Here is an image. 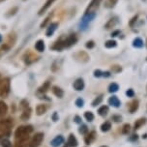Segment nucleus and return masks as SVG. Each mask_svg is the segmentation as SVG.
I'll return each instance as SVG.
<instances>
[{"label":"nucleus","mask_w":147,"mask_h":147,"mask_svg":"<svg viewBox=\"0 0 147 147\" xmlns=\"http://www.w3.org/2000/svg\"><path fill=\"white\" fill-rule=\"evenodd\" d=\"M32 131H33V128L31 125L20 126V127H18L17 130H16V133H15L16 140L29 138V135H30V133H32Z\"/></svg>","instance_id":"f257e3e1"},{"label":"nucleus","mask_w":147,"mask_h":147,"mask_svg":"<svg viewBox=\"0 0 147 147\" xmlns=\"http://www.w3.org/2000/svg\"><path fill=\"white\" fill-rule=\"evenodd\" d=\"M74 88L77 91H81L84 88V81H83L82 78H78L77 80L74 82Z\"/></svg>","instance_id":"1a4fd4ad"},{"label":"nucleus","mask_w":147,"mask_h":147,"mask_svg":"<svg viewBox=\"0 0 147 147\" xmlns=\"http://www.w3.org/2000/svg\"><path fill=\"white\" fill-rule=\"evenodd\" d=\"M52 92H53V94L56 97H58V98H62L63 96H64V92L60 87H57V86H53L52 87Z\"/></svg>","instance_id":"f3484780"},{"label":"nucleus","mask_w":147,"mask_h":147,"mask_svg":"<svg viewBox=\"0 0 147 147\" xmlns=\"http://www.w3.org/2000/svg\"><path fill=\"white\" fill-rule=\"evenodd\" d=\"M63 143H64V138L62 136H57L51 140V145L53 147H59Z\"/></svg>","instance_id":"9d476101"},{"label":"nucleus","mask_w":147,"mask_h":147,"mask_svg":"<svg viewBox=\"0 0 147 147\" xmlns=\"http://www.w3.org/2000/svg\"><path fill=\"white\" fill-rule=\"evenodd\" d=\"M126 95L128 97H130V98H133V97L135 96V91H134L133 89H128V90L126 91Z\"/></svg>","instance_id":"a19ab883"},{"label":"nucleus","mask_w":147,"mask_h":147,"mask_svg":"<svg viewBox=\"0 0 147 147\" xmlns=\"http://www.w3.org/2000/svg\"><path fill=\"white\" fill-rule=\"evenodd\" d=\"M1 145H2V147H12V142L9 140L5 138V140H2Z\"/></svg>","instance_id":"72a5a7b5"},{"label":"nucleus","mask_w":147,"mask_h":147,"mask_svg":"<svg viewBox=\"0 0 147 147\" xmlns=\"http://www.w3.org/2000/svg\"><path fill=\"white\" fill-rule=\"evenodd\" d=\"M51 17H52V14H51V15H49V17H47V18H46V20H45L44 22L41 23V27H42V28L45 27V26H46L47 24H48V22H49V18H51Z\"/></svg>","instance_id":"58836bf2"},{"label":"nucleus","mask_w":147,"mask_h":147,"mask_svg":"<svg viewBox=\"0 0 147 147\" xmlns=\"http://www.w3.org/2000/svg\"><path fill=\"white\" fill-rule=\"evenodd\" d=\"M96 138V133L94 132V131H92V132H90L89 134H87L85 136V143L86 144H91L92 142H93L94 140H95Z\"/></svg>","instance_id":"f8f14e48"},{"label":"nucleus","mask_w":147,"mask_h":147,"mask_svg":"<svg viewBox=\"0 0 147 147\" xmlns=\"http://www.w3.org/2000/svg\"><path fill=\"white\" fill-rule=\"evenodd\" d=\"M11 49V47L9 46V45H7L6 43H5L3 46L0 48V56H2L4 53H6V52L9 51V49Z\"/></svg>","instance_id":"c756f323"},{"label":"nucleus","mask_w":147,"mask_h":147,"mask_svg":"<svg viewBox=\"0 0 147 147\" xmlns=\"http://www.w3.org/2000/svg\"><path fill=\"white\" fill-rule=\"evenodd\" d=\"M146 119L145 118H140V119L136 120V121L135 122V125H134V129L135 130H138V129H140L141 126H142L144 123H145Z\"/></svg>","instance_id":"b1692460"},{"label":"nucleus","mask_w":147,"mask_h":147,"mask_svg":"<svg viewBox=\"0 0 147 147\" xmlns=\"http://www.w3.org/2000/svg\"><path fill=\"white\" fill-rule=\"evenodd\" d=\"M46 110H47V107L45 105H38L36 107V112H37V114L38 115H42V114H44L45 112H46Z\"/></svg>","instance_id":"5701e85b"},{"label":"nucleus","mask_w":147,"mask_h":147,"mask_svg":"<svg viewBox=\"0 0 147 147\" xmlns=\"http://www.w3.org/2000/svg\"><path fill=\"white\" fill-rule=\"evenodd\" d=\"M102 0H91V2L89 3L85 10L84 14H88V13H95V11L99 8L100 4H101Z\"/></svg>","instance_id":"423d86ee"},{"label":"nucleus","mask_w":147,"mask_h":147,"mask_svg":"<svg viewBox=\"0 0 147 147\" xmlns=\"http://www.w3.org/2000/svg\"><path fill=\"white\" fill-rule=\"evenodd\" d=\"M8 107L3 101H0V117H3L7 113Z\"/></svg>","instance_id":"6ab92c4d"},{"label":"nucleus","mask_w":147,"mask_h":147,"mask_svg":"<svg viewBox=\"0 0 147 147\" xmlns=\"http://www.w3.org/2000/svg\"><path fill=\"white\" fill-rule=\"evenodd\" d=\"M101 147H107V146H101Z\"/></svg>","instance_id":"5fc2aeb1"},{"label":"nucleus","mask_w":147,"mask_h":147,"mask_svg":"<svg viewBox=\"0 0 147 147\" xmlns=\"http://www.w3.org/2000/svg\"><path fill=\"white\" fill-rule=\"evenodd\" d=\"M3 1H5V0H0V3H1V2H3Z\"/></svg>","instance_id":"864d4df0"},{"label":"nucleus","mask_w":147,"mask_h":147,"mask_svg":"<svg viewBox=\"0 0 147 147\" xmlns=\"http://www.w3.org/2000/svg\"><path fill=\"white\" fill-rule=\"evenodd\" d=\"M112 120H114L115 122H120L121 121V116H119V115H113V116L111 117Z\"/></svg>","instance_id":"c03bdc74"},{"label":"nucleus","mask_w":147,"mask_h":147,"mask_svg":"<svg viewBox=\"0 0 147 147\" xmlns=\"http://www.w3.org/2000/svg\"><path fill=\"white\" fill-rule=\"evenodd\" d=\"M111 70H112V72L118 73V72H120V71H121L122 69H121V67L118 66V65H114V66H112V67H111Z\"/></svg>","instance_id":"37998d69"},{"label":"nucleus","mask_w":147,"mask_h":147,"mask_svg":"<svg viewBox=\"0 0 147 147\" xmlns=\"http://www.w3.org/2000/svg\"><path fill=\"white\" fill-rule=\"evenodd\" d=\"M131 126L129 125V124H125L124 126H123V130H122V132L123 134H125V135H127V134L130 132V130H131Z\"/></svg>","instance_id":"c9c22d12"},{"label":"nucleus","mask_w":147,"mask_h":147,"mask_svg":"<svg viewBox=\"0 0 147 147\" xmlns=\"http://www.w3.org/2000/svg\"><path fill=\"white\" fill-rule=\"evenodd\" d=\"M57 27H58V23L57 22H52L51 24H49L48 26V29L46 31V35L47 37H51L53 35V33L55 32V30L57 29Z\"/></svg>","instance_id":"6e6552de"},{"label":"nucleus","mask_w":147,"mask_h":147,"mask_svg":"<svg viewBox=\"0 0 147 147\" xmlns=\"http://www.w3.org/2000/svg\"><path fill=\"white\" fill-rule=\"evenodd\" d=\"M18 7H15V8H13L12 10H10L9 13H7V17L8 18H10V17H12V16H14L17 14V12H18Z\"/></svg>","instance_id":"f704fd0d"},{"label":"nucleus","mask_w":147,"mask_h":147,"mask_svg":"<svg viewBox=\"0 0 147 147\" xmlns=\"http://www.w3.org/2000/svg\"><path fill=\"white\" fill-rule=\"evenodd\" d=\"M138 138V135H133V136H132V138H131V140H136Z\"/></svg>","instance_id":"8fccbe9b"},{"label":"nucleus","mask_w":147,"mask_h":147,"mask_svg":"<svg viewBox=\"0 0 147 147\" xmlns=\"http://www.w3.org/2000/svg\"><path fill=\"white\" fill-rule=\"evenodd\" d=\"M136 18H138V16H135V17L133 18L132 22H130V25H131V26H133V22H136Z\"/></svg>","instance_id":"3c124183"},{"label":"nucleus","mask_w":147,"mask_h":147,"mask_svg":"<svg viewBox=\"0 0 147 147\" xmlns=\"http://www.w3.org/2000/svg\"><path fill=\"white\" fill-rule=\"evenodd\" d=\"M75 56L77 57V58H80V61H81V62H86V61H88V59H89L87 53H86V52H84V51L78 52V53L76 54Z\"/></svg>","instance_id":"2eb2a0df"},{"label":"nucleus","mask_w":147,"mask_h":147,"mask_svg":"<svg viewBox=\"0 0 147 147\" xmlns=\"http://www.w3.org/2000/svg\"><path fill=\"white\" fill-rule=\"evenodd\" d=\"M85 47H86V48H87V49H93L94 47H95V43H94L93 41H88L87 43H86Z\"/></svg>","instance_id":"ea45409f"},{"label":"nucleus","mask_w":147,"mask_h":147,"mask_svg":"<svg viewBox=\"0 0 147 147\" xmlns=\"http://www.w3.org/2000/svg\"><path fill=\"white\" fill-rule=\"evenodd\" d=\"M60 42H61V45H62V48L64 49L65 48H70L71 46L75 45L76 43L78 42V37L76 34H71L66 38H61L59 39Z\"/></svg>","instance_id":"20e7f679"},{"label":"nucleus","mask_w":147,"mask_h":147,"mask_svg":"<svg viewBox=\"0 0 147 147\" xmlns=\"http://www.w3.org/2000/svg\"><path fill=\"white\" fill-rule=\"evenodd\" d=\"M94 77H95V78L103 77V72H102L101 70H95V71H94Z\"/></svg>","instance_id":"79ce46f5"},{"label":"nucleus","mask_w":147,"mask_h":147,"mask_svg":"<svg viewBox=\"0 0 147 147\" xmlns=\"http://www.w3.org/2000/svg\"><path fill=\"white\" fill-rule=\"evenodd\" d=\"M49 86H51V82H49V81H46V82L39 88L38 92L39 93H46V92L49 89Z\"/></svg>","instance_id":"aec40b11"},{"label":"nucleus","mask_w":147,"mask_h":147,"mask_svg":"<svg viewBox=\"0 0 147 147\" xmlns=\"http://www.w3.org/2000/svg\"><path fill=\"white\" fill-rule=\"evenodd\" d=\"M31 115V109L29 107H26L25 109H23V112L22 114V120H27Z\"/></svg>","instance_id":"4be33fe9"},{"label":"nucleus","mask_w":147,"mask_h":147,"mask_svg":"<svg viewBox=\"0 0 147 147\" xmlns=\"http://www.w3.org/2000/svg\"><path fill=\"white\" fill-rule=\"evenodd\" d=\"M12 121H11V119H6V120H4V121H2L1 122V128H3V129H9L10 127H11V125H12Z\"/></svg>","instance_id":"7c9ffc66"},{"label":"nucleus","mask_w":147,"mask_h":147,"mask_svg":"<svg viewBox=\"0 0 147 147\" xmlns=\"http://www.w3.org/2000/svg\"><path fill=\"white\" fill-rule=\"evenodd\" d=\"M54 1H55V0H47L46 3H45V4L43 5V6H42L41 9L39 10L38 15H39V16H42L43 14H45V13H46V12L49 9V7H51V5L54 3Z\"/></svg>","instance_id":"0eeeda50"},{"label":"nucleus","mask_w":147,"mask_h":147,"mask_svg":"<svg viewBox=\"0 0 147 147\" xmlns=\"http://www.w3.org/2000/svg\"><path fill=\"white\" fill-rule=\"evenodd\" d=\"M67 145L70 147H77L78 146V140L73 134H71L69 136V138H68V141H67Z\"/></svg>","instance_id":"ddd939ff"},{"label":"nucleus","mask_w":147,"mask_h":147,"mask_svg":"<svg viewBox=\"0 0 147 147\" xmlns=\"http://www.w3.org/2000/svg\"><path fill=\"white\" fill-rule=\"evenodd\" d=\"M24 1H25V0H24Z\"/></svg>","instance_id":"6e6d98bb"},{"label":"nucleus","mask_w":147,"mask_h":147,"mask_svg":"<svg viewBox=\"0 0 147 147\" xmlns=\"http://www.w3.org/2000/svg\"><path fill=\"white\" fill-rule=\"evenodd\" d=\"M84 117L88 122H91L94 120V114L91 111H86L84 113Z\"/></svg>","instance_id":"2f4dec72"},{"label":"nucleus","mask_w":147,"mask_h":147,"mask_svg":"<svg viewBox=\"0 0 147 147\" xmlns=\"http://www.w3.org/2000/svg\"><path fill=\"white\" fill-rule=\"evenodd\" d=\"M44 140V135L42 133L36 134L29 142H27L25 147H38Z\"/></svg>","instance_id":"39448f33"},{"label":"nucleus","mask_w":147,"mask_h":147,"mask_svg":"<svg viewBox=\"0 0 147 147\" xmlns=\"http://www.w3.org/2000/svg\"><path fill=\"white\" fill-rule=\"evenodd\" d=\"M138 109V100H134V101H132L130 104H129V110H130L131 113L136 112V110Z\"/></svg>","instance_id":"4468645a"},{"label":"nucleus","mask_w":147,"mask_h":147,"mask_svg":"<svg viewBox=\"0 0 147 147\" xmlns=\"http://www.w3.org/2000/svg\"><path fill=\"white\" fill-rule=\"evenodd\" d=\"M98 112H99V114L101 115V116H106V115L107 114V112H109V107H107V106L101 107L98 109Z\"/></svg>","instance_id":"a878e982"},{"label":"nucleus","mask_w":147,"mask_h":147,"mask_svg":"<svg viewBox=\"0 0 147 147\" xmlns=\"http://www.w3.org/2000/svg\"><path fill=\"white\" fill-rule=\"evenodd\" d=\"M35 49L36 51H38L39 52H43L46 49V46H45V42L43 40H38L35 44Z\"/></svg>","instance_id":"dca6fc26"},{"label":"nucleus","mask_w":147,"mask_h":147,"mask_svg":"<svg viewBox=\"0 0 147 147\" xmlns=\"http://www.w3.org/2000/svg\"><path fill=\"white\" fill-rule=\"evenodd\" d=\"M1 42H2V35L0 34V43H1Z\"/></svg>","instance_id":"603ef678"},{"label":"nucleus","mask_w":147,"mask_h":147,"mask_svg":"<svg viewBox=\"0 0 147 147\" xmlns=\"http://www.w3.org/2000/svg\"><path fill=\"white\" fill-rule=\"evenodd\" d=\"M52 119H53V121H57V120H58V116H57L56 112H54L53 115H52Z\"/></svg>","instance_id":"49530a36"},{"label":"nucleus","mask_w":147,"mask_h":147,"mask_svg":"<svg viewBox=\"0 0 147 147\" xmlns=\"http://www.w3.org/2000/svg\"><path fill=\"white\" fill-rule=\"evenodd\" d=\"M109 105L114 107H119L120 105H121V102H120V100L116 96H111L109 99Z\"/></svg>","instance_id":"9b49d317"},{"label":"nucleus","mask_w":147,"mask_h":147,"mask_svg":"<svg viewBox=\"0 0 147 147\" xmlns=\"http://www.w3.org/2000/svg\"><path fill=\"white\" fill-rule=\"evenodd\" d=\"M118 34H120V30H116V31H114V32H112L111 37H116Z\"/></svg>","instance_id":"a18cd8bd"},{"label":"nucleus","mask_w":147,"mask_h":147,"mask_svg":"<svg viewBox=\"0 0 147 147\" xmlns=\"http://www.w3.org/2000/svg\"><path fill=\"white\" fill-rule=\"evenodd\" d=\"M95 17H96V13H88V14H84V16L81 18V20L80 22V29L85 30L86 28H87V26L89 25V23L95 18Z\"/></svg>","instance_id":"f03ea898"},{"label":"nucleus","mask_w":147,"mask_h":147,"mask_svg":"<svg viewBox=\"0 0 147 147\" xmlns=\"http://www.w3.org/2000/svg\"><path fill=\"white\" fill-rule=\"evenodd\" d=\"M102 101H103V95H100V96L97 97V98L94 100L93 102H92V106H93V107L98 106V105H100L102 103Z\"/></svg>","instance_id":"473e14b6"},{"label":"nucleus","mask_w":147,"mask_h":147,"mask_svg":"<svg viewBox=\"0 0 147 147\" xmlns=\"http://www.w3.org/2000/svg\"><path fill=\"white\" fill-rule=\"evenodd\" d=\"M116 46H117V43H116V41H114V40H109L105 43V47H106L107 49H112V48H115Z\"/></svg>","instance_id":"bb28decb"},{"label":"nucleus","mask_w":147,"mask_h":147,"mask_svg":"<svg viewBox=\"0 0 147 147\" xmlns=\"http://www.w3.org/2000/svg\"><path fill=\"white\" fill-rule=\"evenodd\" d=\"M10 93V80L3 78L0 80V97L6 98Z\"/></svg>","instance_id":"7ed1b4c3"},{"label":"nucleus","mask_w":147,"mask_h":147,"mask_svg":"<svg viewBox=\"0 0 147 147\" xmlns=\"http://www.w3.org/2000/svg\"><path fill=\"white\" fill-rule=\"evenodd\" d=\"M75 122L76 123H80L81 121H80V116H76L75 117Z\"/></svg>","instance_id":"09e8293b"},{"label":"nucleus","mask_w":147,"mask_h":147,"mask_svg":"<svg viewBox=\"0 0 147 147\" xmlns=\"http://www.w3.org/2000/svg\"><path fill=\"white\" fill-rule=\"evenodd\" d=\"M76 105H77V107H82L83 105H84V101L81 98H78L77 101H76Z\"/></svg>","instance_id":"4c0bfd02"},{"label":"nucleus","mask_w":147,"mask_h":147,"mask_svg":"<svg viewBox=\"0 0 147 147\" xmlns=\"http://www.w3.org/2000/svg\"><path fill=\"white\" fill-rule=\"evenodd\" d=\"M118 0H107L106 3H105V7L107 9H112L115 5H116Z\"/></svg>","instance_id":"393cba45"},{"label":"nucleus","mask_w":147,"mask_h":147,"mask_svg":"<svg viewBox=\"0 0 147 147\" xmlns=\"http://www.w3.org/2000/svg\"><path fill=\"white\" fill-rule=\"evenodd\" d=\"M117 23V18H110V20H109V22H107V24H106V29H111L112 27H114L115 24Z\"/></svg>","instance_id":"a211bd4d"},{"label":"nucleus","mask_w":147,"mask_h":147,"mask_svg":"<svg viewBox=\"0 0 147 147\" xmlns=\"http://www.w3.org/2000/svg\"><path fill=\"white\" fill-rule=\"evenodd\" d=\"M133 46L136 49H141L143 47V41L140 38H136L133 41Z\"/></svg>","instance_id":"412c9836"},{"label":"nucleus","mask_w":147,"mask_h":147,"mask_svg":"<svg viewBox=\"0 0 147 147\" xmlns=\"http://www.w3.org/2000/svg\"><path fill=\"white\" fill-rule=\"evenodd\" d=\"M110 128H111V124H110V122L107 121L102 124L101 126V131L102 132H107V131L110 130Z\"/></svg>","instance_id":"c85d7f7f"},{"label":"nucleus","mask_w":147,"mask_h":147,"mask_svg":"<svg viewBox=\"0 0 147 147\" xmlns=\"http://www.w3.org/2000/svg\"><path fill=\"white\" fill-rule=\"evenodd\" d=\"M103 77H105V78L110 77V73L109 72H103Z\"/></svg>","instance_id":"de8ad7c7"},{"label":"nucleus","mask_w":147,"mask_h":147,"mask_svg":"<svg viewBox=\"0 0 147 147\" xmlns=\"http://www.w3.org/2000/svg\"><path fill=\"white\" fill-rule=\"evenodd\" d=\"M87 132H88V129H87V126H86V125H82L80 128V134H83V135H85V134H87Z\"/></svg>","instance_id":"e433bc0d"},{"label":"nucleus","mask_w":147,"mask_h":147,"mask_svg":"<svg viewBox=\"0 0 147 147\" xmlns=\"http://www.w3.org/2000/svg\"><path fill=\"white\" fill-rule=\"evenodd\" d=\"M118 89H119V86L115 82L110 83L109 86V92H110V93H115V92L118 91Z\"/></svg>","instance_id":"cd10ccee"}]
</instances>
